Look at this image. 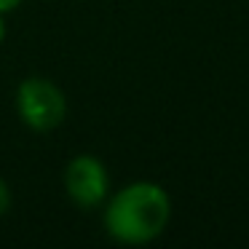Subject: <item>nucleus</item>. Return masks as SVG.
Instances as JSON below:
<instances>
[{
    "label": "nucleus",
    "mask_w": 249,
    "mask_h": 249,
    "mask_svg": "<svg viewBox=\"0 0 249 249\" xmlns=\"http://www.w3.org/2000/svg\"><path fill=\"white\" fill-rule=\"evenodd\" d=\"M105 233L124 247L156 241L172 220V198L156 182H131L105 201Z\"/></svg>",
    "instance_id": "obj_1"
},
{
    "label": "nucleus",
    "mask_w": 249,
    "mask_h": 249,
    "mask_svg": "<svg viewBox=\"0 0 249 249\" xmlns=\"http://www.w3.org/2000/svg\"><path fill=\"white\" fill-rule=\"evenodd\" d=\"M8 209H11V188H8L6 179L0 177V217L6 214Z\"/></svg>",
    "instance_id": "obj_4"
},
{
    "label": "nucleus",
    "mask_w": 249,
    "mask_h": 249,
    "mask_svg": "<svg viewBox=\"0 0 249 249\" xmlns=\"http://www.w3.org/2000/svg\"><path fill=\"white\" fill-rule=\"evenodd\" d=\"M3 38H6V22H3V14H0V43H3Z\"/></svg>",
    "instance_id": "obj_6"
},
{
    "label": "nucleus",
    "mask_w": 249,
    "mask_h": 249,
    "mask_svg": "<svg viewBox=\"0 0 249 249\" xmlns=\"http://www.w3.org/2000/svg\"><path fill=\"white\" fill-rule=\"evenodd\" d=\"M65 193L78 209H97L110 196L107 166L91 153L70 158L65 166Z\"/></svg>",
    "instance_id": "obj_3"
},
{
    "label": "nucleus",
    "mask_w": 249,
    "mask_h": 249,
    "mask_svg": "<svg viewBox=\"0 0 249 249\" xmlns=\"http://www.w3.org/2000/svg\"><path fill=\"white\" fill-rule=\"evenodd\" d=\"M17 113L27 129L46 134L62 126L67 115V97L54 81L30 75L17 89Z\"/></svg>",
    "instance_id": "obj_2"
},
{
    "label": "nucleus",
    "mask_w": 249,
    "mask_h": 249,
    "mask_svg": "<svg viewBox=\"0 0 249 249\" xmlns=\"http://www.w3.org/2000/svg\"><path fill=\"white\" fill-rule=\"evenodd\" d=\"M19 6H22V0H0V14H11Z\"/></svg>",
    "instance_id": "obj_5"
}]
</instances>
